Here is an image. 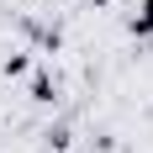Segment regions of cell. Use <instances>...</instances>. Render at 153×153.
<instances>
[{
    "mask_svg": "<svg viewBox=\"0 0 153 153\" xmlns=\"http://www.w3.org/2000/svg\"><path fill=\"white\" fill-rule=\"evenodd\" d=\"M32 100H37V106H53V100H58V85L48 79V69L32 74Z\"/></svg>",
    "mask_w": 153,
    "mask_h": 153,
    "instance_id": "1",
    "label": "cell"
},
{
    "mask_svg": "<svg viewBox=\"0 0 153 153\" xmlns=\"http://www.w3.org/2000/svg\"><path fill=\"white\" fill-rule=\"evenodd\" d=\"M132 37H153V0H143L132 16Z\"/></svg>",
    "mask_w": 153,
    "mask_h": 153,
    "instance_id": "2",
    "label": "cell"
},
{
    "mask_svg": "<svg viewBox=\"0 0 153 153\" xmlns=\"http://www.w3.org/2000/svg\"><path fill=\"white\" fill-rule=\"evenodd\" d=\"M5 74H11V79L27 74V53H11V58H5Z\"/></svg>",
    "mask_w": 153,
    "mask_h": 153,
    "instance_id": "3",
    "label": "cell"
},
{
    "mask_svg": "<svg viewBox=\"0 0 153 153\" xmlns=\"http://www.w3.org/2000/svg\"><path fill=\"white\" fill-rule=\"evenodd\" d=\"M48 148H58V153L69 148V127H53V132H48Z\"/></svg>",
    "mask_w": 153,
    "mask_h": 153,
    "instance_id": "4",
    "label": "cell"
}]
</instances>
